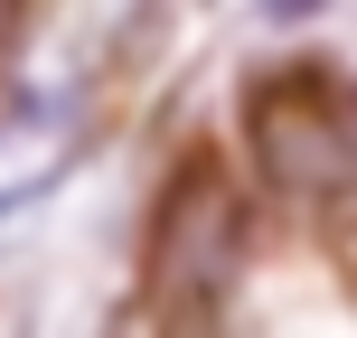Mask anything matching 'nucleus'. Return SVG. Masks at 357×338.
<instances>
[{"label":"nucleus","instance_id":"f257e3e1","mask_svg":"<svg viewBox=\"0 0 357 338\" xmlns=\"http://www.w3.org/2000/svg\"><path fill=\"white\" fill-rule=\"evenodd\" d=\"M245 151L282 197H357V75H339V66L254 75Z\"/></svg>","mask_w":357,"mask_h":338},{"label":"nucleus","instance_id":"f03ea898","mask_svg":"<svg viewBox=\"0 0 357 338\" xmlns=\"http://www.w3.org/2000/svg\"><path fill=\"white\" fill-rule=\"evenodd\" d=\"M235 263H245V197L197 151V160H178V178L151 207V310L178 320V329L207 320L235 291Z\"/></svg>","mask_w":357,"mask_h":338},{"label":"nucleus","instance_id":"7ed1b4c3","mask_svg":"<svg viewBox=\"0 0 357 338\" xmlns=\"http://www.w3.org/2000/svg\"><path fill=\"white\" fill-rule=\"evenodd\" d=\"M273 19H310V10H329V0H264Z\"/></svg>","mask_w":357,"mask_h":338}]
</instances>
